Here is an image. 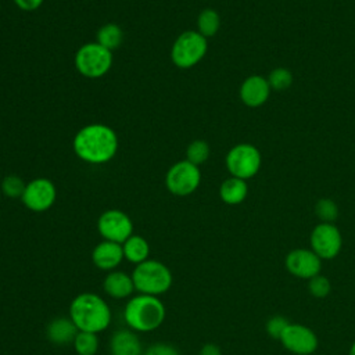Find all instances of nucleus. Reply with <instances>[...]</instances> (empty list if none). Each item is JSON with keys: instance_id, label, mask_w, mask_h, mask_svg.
Returning <instances> with one entry per match:
<instances>
[{"instance_id": "obj_27", "label": "nucleus", "mask_w": 355, "mask_h": 355, "mask_svg": "<svg viewBox=\"0 0 355 355\" xmlns=\"http://www.w3.org/2000/svg\"><path fill=\"white\" fill-rule=\"evenodd\" d=\"M25 187H26L25 182L17 175H8L1 182V190L4 196L10 198H18V197L21 198L25 191Z\"/></svg>"}, {"instance_id": "obj_16", "label": "nucleus", "mask_w": 355, "mask_h": 355, "mask_svg": "<svg viewBox=\"0 0 355 355\" xmlns=\"http://www.w3.org/2000/svg\"><path fill=\"white\" fill-rule=\"evenodd\" d=\"M104 291L116 300H123L132 295L135 291V284L132 275H128L122 270H111L103 283Z\"/></svg>"}, {"instance_id": "obj_28", "label": "nucleus", "mask_w": 355, "mask_h": 355, "mask_svg": "<svg viewBox=\"0 0 355 355\" xmlns=\"http://www.w3.org/2000/svg\"><path fill=\"white\" fill-rule=\"evenodd\" d=\"M309 291L318 298H323L330 291V282L324 276H313L309 282Z\"/></svg>"}, {"instance_id": "obj_20", "label": "nucleus", "mask_w": 355, "mask_h": 355, "mask_svg": "<svg viewBox=\"0 0 355 355\" xmlns=\"http://www.w3.org/2000/svg\"><path fill=\"white\" fill-rule=\"evenodd\" d=\"M123 258L132 263H141L148 259L150 255V244L148 241L137 234H132L126 241L122 243Z\"/></svg>"}, {"instance_id": "obj_33", "label": "nucleus", "mask_w": 355, "mask_h": 355, "mask_svg": "<svg viewBox=\"0 0 355 355\" xmlns=\"http://www.w3.org/2000/svg\"><path fill=\"white\" fill-rule=\"evenodd\" d=\"M349 355H355V343L352 344V347H351V349H349Z\"/></svg>"}, {"instance_id": "obj_31", "label": "nucleus", "mask_w": 355, "mask_h": 355, "mask_svg": "<svg viewBox=\"0 0 355 355\" xmlns=\"http://www.w3.org/2000/svg\"><path fill=\"white\" fill-rule=\"evenodd\" d=\"M43 1L44 0H14L17 7L24 11H33V10L39 8Z\"/></svg>"}, {"instance_id": "obj_23", "label": "nucleus", "mask_w": 355, "mask_h": 355, "mask_svg": "<svg viewBox=\"0 0 355 355\" xmlns=\"http://www.w3.org/2000/svg\"><path fill=\"white\" fill-rule=\"evenodd\" d=\"M72 345L78 355H96L98 349V337L96 333L78 331Z\"/></svg>"}, {"instance_id": "obj_14", "label": "nucleus", "mask_w": 355, "mask_h": 355, "mask_svg": "<svg viewBox=\"0 0 355 355\" xmlns=\"http://www.w3.org/2000/svg\"><path fill=\"white\" fill-rule=\"evenodd\" d=\"M287 269L304 279H312L320 270V258L309 250H294L286 258Z\"/></svg>"}, {"instance_id": "obj_11", "label": "nucleus", "mask_w": 355, "mask_h": 355, "mask_svg": "<svg viewBox=\"0 0 355 355\" xmlns=\"http://www.w3.org/2000/svg\"><path fill=\"white\" fill-rule=\"evenodd\" d=\"M343 239L340 230L333 223H319L311 234V245L313 252L322 259L334 258L341 250Z\"/></svg>"}, {"instance_id": "obj_7", "label": "nucleus", "mask_w": 355, "mask_h": 355, "mask_svg": "<svg viewBox=\"0 0 355 355\" xmlns=\"http://www.w3.org/2000/svg\"><path fill=\"white\" fill-rule=\"evenodd\" d=\"M262 165V155L259 150L250 143H240L233 146L226 154V168L230 176L247 180L254 178Z\"/></svg>"}, {"instance_id": "obj_30", "label": "nucleus", "mask_w": 355, "mask_h": 355, "mask_svg": "<svg viewBox=\"0 0 355 355\" xmlns=\"http://www.w3.org/2000/svg\"><path fill=\"white\" fill-rule=\"evenodd\" d=\"M144 355H180L179 351L166 343H155L153 344L150 348H147V351L144 352Z\"/></svg>"}, {"instance_id": "obj_19", "label": "nucleus", "mask_w": 355, "mask_h": 355, "mask_svg": "<svg viewBox=\"0 0 355 355\" xmlns=\"http://www.w3.org/2000/svg\"><path fill=\"white\" fill-rule=\"evenodd\" d=\"M248 194L247 182L234 176L227 178L219 187V196L223 202L229 205H237L245 200Z\"/></svg>"}, {"instance_id": "obj_22", "label": "nucleus", "mask_w": 355, "mask_h": 355, "mask_svg": "<svg viewBox=\"0 0 355 355\" xmlns=\"http://www.w3.org/2000/svg\"><path fill=\"white\" fill-rule=\"evenodd\" d=\"M197 28H198L197 32L201 33L204 37H211L216 35V32L220 28L219 14L212 8L202 10L197 18Z\"/></svg>"}, {"instance_id": "obj_21", "label": "nucleus", "mask_w": 355, "mask_h": 355, "mask_svg": "<svg viewBox=\"0 0 355 355\" xmlns=\"http://www.w3.org/2000/svg\"><path fill=\"white\" fill-rule=\"evenodd\" d=\"M123 40V31L116 24H105L97 32V43L108 50H114L121 46Z\"/></svg>"}, {"instance_id": "obj_2", "label": "nucleus", "mask_w": 355, "mask_h": 355, "mask_svg": "<svg viewBox=\"0 0 355 355\" xmlns=\"http://www.w3.org/2000/svg\"><path fill=\"white\" fill-rule=\"evenodd\" d=\"M69 318L79 331L100 333L111 323V311L108 304L94 293H82L76 295L69 305Z\"/></svg>"}, {"instance_id": "obj_8", "label": "nucleus", "mask_w": 355, "mask_h": 355, "mask_svg": "<svg viewBox=\"0 0 355 355\" xmlns=\"http://www.w3.org/2000/svg\"><path fill=\"white\" fill-rule=\"evenodd\" d=\"M201 182L200 168L191 162L179 161L173 164L165 178L168 190L175 196H189L197 190Z\"/></svg>"}, {"instance_id": "obj_18", "label": "nucleus", "mask_w": 355, "mask_h": 355, "mask_svg": "<svg viewBox=\"0 0 355 355\" xmlns=\"http://www.w3.org/2000/svg\"><path fill=\"white\" fill-rule=\"evenodd\" d=\"M111 355H141V343L132 330H118L110 340Z\"/></svg>"}, {"instance_id": "obj_10", "label": "nucleus", "mask_w": 355, "mask_h": 355, "mask_svg": "<svg viewBox=\"0 0 355 355\" xmlns=\"http://www.w3.org/2000/svg\"><path fill=\"white\" fill-rule=\"evenodd\" d=\"M55 197L57 190L53 182L44 178H39L26 184L21 200L28 209L33 212H43L54 204Z\"/></svg>"}, {"instance_id": "obj_25", "label": "nucleus", "mask_w": 355, "mask_h": 355, "mask_svg": "<svg viewBox=\"0 0 355 355\" xmlns=\"http://www.w3.org/2000/svg\"><path fill=\"white\" fill-rule=\"evenodd\" d=\"M268 82H269L272 90L282 92L291 86L293 73L290 72V69H287L284 67H277L270 71V73L268 76Z\"/></svg>"}, {"instance_id": "obj_4", "label": "nucleus", "mask_w": 355, "mask_h": 355, "mask_svg": "<svg viewBox=\"0 0 355 355\" xmlns=\"http://www.w3.org/2000/svg\"><path fill=\"white\" fill-rule=\"evenodd\" d=\"M132 279L135 290L140 294L155 297L166 293L173 282L169 268L157 259H147L136 265L132 272Z\"/></svg>"}, {"instance_id": "obj_32", "label": "nucleus", "mask_w": 355, "mask_h": 355, "mask_svg": "<svg viewBox=\"0 0 355 355\" xmlns=\"http://www.w3.org/2000/svg\"><path fill=\"white\" fill-rule=\"evenodd\" d=\"M200 355H220V349L215 344H205L200 349Z\"/></svg>"}, {"instance_id": "obj_5", "label": "nucleus", "mask_w": 355, "mask_h": 355, "mask_svg": "<svg viewBox=\"0 0 355 355\" xmlns=\"http://www.w3.org/2000/svg\"><path fill=\"white\" fill-rule=\"evenodd\" d=\"M112 65V51L100 43H86L76 51L75 67L86 78H101Z\"/></svg>"}, {"instance_id": "obj_24", "label": "nucleus", "mask_w": 355, "mask_h": 355, "mask_svg": "<svg viewBox=\"0 0 355 355\" xmlns=\"http://www.w3.org/2000/svg\"><path fill=\"white\" fill-rule=\"evenodd\" d=\"M209 146L204 140H194L189 144L186 150V159L197 166L204 164L209 157Z\"/></svg>"}, {"instance_id": "obj_1", "label": "nucleus", "mask_w": 355, "mask_h": 355, "mask_svg": "<svg viewBox=\"0 0 355 355\" xmlns=\"http://www.w3.org/2000/svg\"><path fill=\"white\" fill-rule=\"evenodd\" d=\"M73 150L86 162L104 164L116 154L118 137L110 126L92 123L75 135Z\"/></svg>"}, {"instance_id": "obj_15", "label": "nucleus", "mask_w": 355, "mask_h": 355, "mask_svg": "<svg viewBox=\"0 0 355 355\" xmlns=\"http://www.w3.org/2000/svg\"><path fill=\"white\" fill-rule=\"evenodd\" d=\"M122 244L108 240H103L101 243H98L92 252V261L94 266L101 270H115V268L122 262Z\"/></svg>"}, {"instance_id": "obj_17", "label": "nucleus", "mask_w": 355, "mask_h": 355, "mask_svg": "<svg viewBox=\"0 0 355 355\" xmlns=\"http://www.w3.org/2000/svg\"><path fill=\"white\" fill-rule=\"evenodd\" d=\"M78 331L71 318H55L47 324L46 336L55 345H68L73 343Z\"/></svg>"}, {"instance_id": "obj_13", "label": "nucleus", "mask_w": 355, "mask_h": 355, "mask_svg": "<svg viewBox=\"0 0 355 355\" xmlns=\"http://www.w3.org/2000/svg\"><path fill=\"white\" fill-rule=\"evenodd\" d=\"M270 92L272 89L268 82V78L262 75H251L243 80L239 90V96L244 105L250 108H258L269 100Z\"/></svg>"}, {"instance_id": "obj_9", "label": "nucleus", "mask_w": 355, "mask_h": 355, "mask_svg": "<svg viewBox=\"0 0 355 355\" xmlns=\"http://www.w3.org/2000/svg\"><path fill=\"white\" fill-rule=\"evenodd\" d=\"M97 229L104 240L122 244L133 234V223L130 218L119 209H108L103 212L97 222Z\"/></svg>"}, {"instance_id": "obj_26", "label": "nucleus", "mask_w": 355, "mask_h": 355, "mask_svg": "<svg viewBox=\"0 0 355 355\" xmlns=\"http://www.w3.org/2000/svg\"><path fill=\"white\" fill-rule=\"evenodd\" d=\"M315 212L322 222L331 223L338 216V207L330 198H320L315 205Z\"/></svg>"}, {"instance_id": "obj_29", "label": "nucleus", "mask_w": 355, "mask_h": 355, "mask_svg": "<svg viewBox=\"0 0 355 355\" xmlns=\"http://www.w3.org/2000/svg\"><path fill=\"white\" fill-rule=\"evenodd\" d=\"M290 323L283 318V316H273L272 319H269V322L266 323V330L268 333L275 337V338H280L282 333L284 331V329L288 326Z\"/></svg>"}, {"instance_id": "obj_12", "label": "nucleus", "mask_w": 355, "mask_h": 355, "mask_svg": "<svg viewBox=\"0 0 355 355\" xmlns=\"http://www.w3.org/2000/svg\"><path fill=\"white\" fill-rule=\"evenodd\" d=\"M283 345L298 355H308L318 347V338L313 331L301 324H288L280 336Z\"/></svg>"}, {"instance_id": "obj_6", "label": "nucleus", "mask_w": 355, "mask_h": 355, "mask_svg": "<svg viewBox=\"0 0 355 355\" xmlns=\"http://www.w3.org/2000/svg\"><path fill=\"white\" fill-rule=\"evenodd\" d=\"M208 49L207 37H204L197 31H186L178 36L172 46L171 57L176 67L191 68L198 64Z\"/></svg>"}, {"instance_id": "obj_3", "label": "nucleus", "mask_w": 355, "mask_h": 355, "mask_svg": "<svg viewBox=\"0 0 355 355\" xmlns=\"http://www.w3.org/2000/svg\"><path fill=\"white\" fill-rule=\"evenodd\" d=\"M126 324L139 333L158 329L165 319V306L155 295L139 294L132 297L123 309Z\"/></svg>"}]
</instances>
